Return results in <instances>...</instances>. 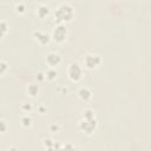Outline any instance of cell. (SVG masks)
<instances>
[{"instance_id": "obj_1", "label": "cell", "mask_w": 151, "mask_h": 151, "mask_svg": "<svg viewBox=\"0 0 151 151\" xmlns=\"http://www.w3.org/2000/svg\"><path fill=\"white\" fill-rule=\"evenodd\" d=\"M54 19L58 21V24L68 22L74 17V7L70 2H60L53 12Z\"/></svg>"}, {"instance_id": "obj_2", "label": "cell", "mask_w": 151, "mask_h": 151, "mask_svg": "<svg viewBox=\"0 0 151 151\" xmlns=\"http://www.w3.org/2000/svg\"><path fill=\"white\" fill-rule=\"evenodd\" d=\"M67 28L64 24H57L53 29H52V33L50 34L51 35V40H53L54 42L57 44H61L66 40L67 38Z\"/></svg>"}, {"instance_id": "obj_3", "label": "cell", "mask_w": 151, "mask_h": 151, "mask_svg": "<svg viewBox=\"0 0 151 151\" xmlns=\"http://www.w3.org/2000/svg\"><path fill=\"white\" fill-rule=\"evenodd\" d=\"M97 126H98V122L96 118H91V119L81 118L78 123L79 130L86 134H92L97 130Z\"/></svg>"}, {"instance_id": "obj_4", "label": "cell", "mask_w": 151, "mask_h": 151, "mask_svg": "<svg viewBox=\"0 0 151 151\" xmlns=\"http://www.w3.org/2000/svg\"><path fill=\"white\" fill-rule=\"evenodd\" d=\"M67 77H68L70 80H72L74 83L79 81L83 78V68H81L79 63L73 61V63H71L68 65V67H67Z\"/></svg>"}, {"instance_id": "obj_5", "label": "cell", "mask_w": 151, "mask_h": 151, "mask_svg": "<svg viewBox=\"0 0 151 151\" xmlns=\"http://www.w3.org/2000/svg\"><path fill=\"white\" fill-rule=\"evenodd\" d=\"M101 63V58L100 55L96 54V53H87L84 57V65L87 70H94L97 68Z\"/></svg>"}, {"instance_id": "obj_6", "label": "cell", "mask_w": 151, "mask_h": 151, "mask_svg": "<svg viewBox=\"0 0 151 151\" xmlns=\"http://www.w3.org/2000/svg\"><path fill=\"white\" fill-rule=\"evenodd\" d=\"M32 38L40 45H47L51 41V35L40 29H34L32 32Z\"/></svg>"}, {"instance_id": "obj_7", "label": "cell", "mask_w": 151, "mask_h": 151, "mask_svg": "<svg viewBox=\"0 0 151 151\" xmlns=\"http://www.w3.org/2000/svg\"><path fill=\"white\" fill-rule=\"evenodd\" d=\"M46 63H47V65L50 67L55 68V66H58L61 63V57L57 52H50L46 55Z\"/></svg>"}, {"instance_id": "obj_8", "label": "cell", "mask_w": 151, "mask_h": 151, "mask_svg": "<svg viewBox=\"0 0 151 151\" xmlns=\"http://www.w3.org/2000/svg\"><path fill=\"white\" fill-rule=\"evenodd\" d=\"M77 94H78V98H79L80 100H83V101H88V100L92 98V91H91L87 86L80 87V88L78 90Z\"/></svg>"}, {"instance_id": "obj_9", "label": "cell", "mask_w": 151, "mask_h": 151, "mask_svg": "<svg viewBox=\"0 0 151 151\" xmlns=\"http://www.w3.org/2000/svg\"><path fill=\"white\" fill-rule=\"evenodd\" d=\"M42 145L46 151H58V149L60 146V144L58 142L53 140L52 138H45L42 140Z\"/></svg>"}, {"instance_id": "obj_10", "label": "cell", "mask_w": 151, "mask_h": 151, "mask_svg": "<svg viewBox=\"0 0 151 151\" xmlns=\"http://www.w3.org/2000/svg\"><path fill=\"white\" fill-rule=\"evenodd\" d=\"M48 13H50V8H48L47 5H45V4H40V5H38V7H37V15H38L39 18L42 19V18L47 17Z\"/></svg>"}, {"instance_id": "obj_11", "label": "cell", "mask_w": 151, "mask_h": 151, "mask_svg": "<svg viewBox=\"0 0 151 151\" xmlns=\"http://www.w3.org/2000/svg\"><path fill=\"white\" fill-rule=\"evenodd\" d=\"M39 92H40L39 85L32 83V84H29V85L27 86V93H28V96H29L31 98H35V97L39 94Z\"/></svg>"}, {"instance_id": "obj_12", "label": "cell", "mask_w": 151, "mask_h": 151, "mask_svg": "<svg viewBox=\"0 0 151 151\" xmlns=\"http://www.w3.org/2000/svg\"><path fill=\"white\" fill-rule=\"evenodd\" d=\"M57 77H58V72H57V70L53 68V67H50V68L45 72V79H47V80H54Z\"/></svg>"}, {"instance_id": "obj_13", "label": "cell", "mask_w": 151, "mask_h": 151, "mask_svg": "<svg viewBox=\"0 0 151 151\" xmlns=\"http://www.w3.org/2000/svg\"><path fill=\"white\" fill-rule=\"evenodd\" d=\"M20 123H21V125H22L24 127H31V126H32L33 120H32V118H31L28 114H25V116H22V117H21Z\"/></svg>"}, {"instance_id": "obj_14", "label": "cell", "mask_w": 151, "mask_h": 151, "mask_svg": "<svg viewBox=\"0 0 151 151\" xmlns=\"http://www.w3.org/2000/svg\"><path fill=\"white\" fill-rule=\"evenodd\" d=\"M58 151H77L76 146L71 143H65V144H60Z\"/></svg>"}, {"instance_id": "obj_15", "label": "cell", "mask_w": 151, "mask_h": 151, "mask_svg": "<svg viewBox=\"0 0 151 151\" xmlns=\"http://www.w3.org/2000/svg\"><path fill=\"white\" fill-rule=\"evenodd\" d=\"M26 9H27V7H26V4H25V2L19 1V2L15 4V12H17V13L24 14V13L26 12Z\"/></svg>"}, {"instance_id": "obj_16", "label": "cell", "mask_w": 151, "mask_h": 151, "mask_svg": "<svg viewBox=\"0 0 151 151\" xmlns=\"http://www.w3.org/2000/svg\"><path fill=\"white\" fill-rule=\"evenodd\" d=\"M81 118H86V119H91V118H96V114H94V111L92 109H85L83 111V114H81Z\"/></svg>"}, {"instance_id": "obj_17", "label": "cell", "mask_w": 151, "mask_h": 151, "mask_svg": "<svg viewBox=\"0 0 151 151\" xmlns=\"http://www.w3.org/2000/svg\"><path fill=\"white\" fill-rule=\"evenodd\" d=\"M8 31V24L5 20H0V39L7 33Z\"/></svg>"}, {"instance_id": "obj_18", "label": "cell", "mask_w": 151, "mask_h": 151, "mask_svg": "<svg viewBox=\"0 0 151 151\" xmlns=\"http://www.w3.org/2000/svg\"><path fill=\"white\" fill-rule=\"evenodd\" d=\"M8 130V124L5 119H0V133H5Z\"/></svg>"}, {"instance_id": "obj_19", "label": "cell", "mask_w": 151, "mask_h": 151, "mask_svg": "<svg viewBox=\"0 0 151 151\" xmlns=\"http://www.w3.org/2000/svg\"><path fill=\"white\" fill-rule=\"evenodd\" d=\"M7 70H8V65H7V63L4 61V60H0V76L5 74V73L7 72Z\"/></svg>"}, {"instance_id": "obj_20", "label": "cell", "mask_w": 151, "mask_h": 151, "mask_svg": "<svg viewBox=\"0 0 151 151\" xmlns=\"http://www.w3.org/2000/svg\"><path fill=\"white\" fill-rule=\"evenodd\" d=\"M21 110H22L24 112H28V111L32 110V105H31L29 103H28V104H27V103H24V104L21 105Z\"/></svg>"}, {"instance_id": "obj_21", "label": "cell", "mask_w": 151, "mask_h": 151, "mask_svg": "<svg viewBox=\"0 0 151 151\" xmlns=\"http://www.w3.org/2000/svg\"><path fill=\"white\" fill-rule=\"evenodd\" d=\"M7 151H19V149L18 147H15V146H11V147H8V150Z\"/></svg>"}]
</instances>
